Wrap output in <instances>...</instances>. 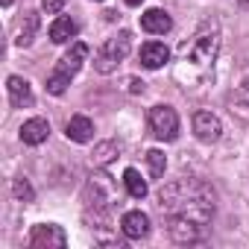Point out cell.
Returning <instances> with one entry per match:
<instances>
[{
    "mask_svg": "<svg viewBox=\"0 0 249 249\" xmlns=\"http://www.w3.org/2000/svg\"><path fill=\"white\" fill-rule=\"evenodd\" d=\"M159 208L176 243H196L214 217V191L199 179H176L159 191Z\"/></svg>",
    "mask_w": 249,
    "mask_h": 249,
    "instance_id": "6da1fadb",
    "label": "cell"
},
{
    "mask_svg": "<svg viewBox=\"0 0 249 249\" xmlns=\"http://www.w3.org/2000/svg\"><path fill=\"white\" fill-rule=\"evenodd\" d=\"M217 53H220V30H217V24H202L188 41L179 44V59L173 68L176 82L185 91L202 85L214 73Z\"/></svg>",
    "mask_w": 249,
    "mask_h": 249,
    "instance_id": "7a4b0ae2",
    "label": "cell"
},
{
    "mask_svg": "<svg viewBox=\"0 0 249 249\" xmlns=\"http://www.w3.org/2000/svg\"><path fill=\"white\" fill-rule=\"evenodd\" d=\"M129 50H132V33H126V30H120L117 36H111V38H106V44L97 50V56H94V68L100 71V73H111V71H117V65L129 56Z\"/></svg>",
    "mask_w": 249,
    "mask_h": 249,
    "instance_id": "3957f363",
    "label": "cell"
},
{
    "mask_svg": "<svg viewBox=\"0 0 249 249\" xmlns=\"http://www.w3.org/2000/svg\"><path fill=\"white\" fill-rule=\"evenodd\" d=\"M82 196H85V205H88V208H94V211H100V214H108V208L117 202V185L111 182L108 173L97 170V173H91V179H88Z\"/></svg>",
    "mask_w": 249,
    "mask_h": 249,
    "instance_id": "277c9868",
    "label": "cell"
},
{
    "mask_svg": "<svg viewBox=\"0 0 249 249\" xmlns=\"http://www.w3.org/2000/svg\"><path fill=\"white\" fill-rule=\"evenodd\" d=\"M150 129L159 141H176L179 135V114L170 106H153L150 108Z\"/></svg>",
    "mask_w": 249,
    "mask_h": 249,
    "instance_id": "5b68a950",
    "label": "cell"
},
{
    "mask_svg": "<svg viewBox=\"0 0 249 249\" xmlns=\"http://www.w3.org/2000/svg\"><path fill=\"white\" fill-rule=\"evenodd\" d=\"M68 243L62 226H53V223H41V226H33L30 231V246L33 249H62Z\"/></svg>",
    "mask_w": 249,
    "mask_h": 249,
    "instance_id": "8992f818",
    "label": "cell"
},
{
    "mask_svg": "<svg viewBox=\"0 0 249 249\" xmlns=\"http://www.w3.org/2000/svg\"><path fill=\"white\" fill-rule=\"evenodd\" d=\"M194 135H196L199 141H205V144L220 141V135H223L220 117L211 114V111H196V114H194Z\"/></svg>",
    "mask_w": 249,
    "mask_h": 249,
    "instance_id": "52a82bcc",
    "label": "cell"
},
{
    "mask_svg": "<svg viewBox=\"0 0 249 249\" xmlns=\"http://www.w3.org/2000/svg\"><path fill=\"white\" fill-rule=\"evenodd\" d=\"M120 229L129 240H141V237L150 234V217L144 211H126L123 220H120Z\"/></svg>",
    "mask_w": 249,
    "mask_h": 249,
    "instance_id": "ba28073f",
    "label": "cell"
},
{
    "mask_svg": "<svg viewBox=\"0 0 249 249\" xmlns=\"http://www.w3.org/2000/svg\"><path fill=\"white\" fill-rule=\"evenodd\" d=\"M88 59V44H82V41H73L71 44V50L62 56V62L56 65V71L59 73H65V76H73L79 68H82V62Z\"/></svg>",
    "mask_w": 249,
    "mask_h": 249,
    "instance_id": "9c48e42d",
    "label": "cell"
},
{
    "mask_svg": "<svg viewBox=\"0 0 249 249\" xmlns=\"http://www.w3.org/2000/svg\"><path fill=\"white\" fill-rule=\"evenodd\" d=\"M47 135H50V123H47L44 117H30L24 126H21V141H24V144H30V147L44 144V141H47Z\"/></svg>",
    "mask_w": 249,
    "mask_h": 249,
    "instance_id": "30bf717a",
    "label": "cell"
},
{
    "mask_svg": "<svg viewBox=\"0 0 249 249\" xmlns=\"http://www.w3.org/2000/svg\"><path fill=\"white\" fill-rule=\"evenodd\" d=\"M170 27H173V21L164 9H147L141 15V30L150 36H164V33H170Z\"/></svg>",
    "mask_w": 249,
    "mask_h": 249,
    "instance_id": "8fae6325",
    "label": "cell"
},
{
    "mask_svg": "<svg viewBox=\"0 0 249 249\" xmlns=\"http://www.w3.org/2000/svg\"><path fill=\"white\" fill-rule=\"evenodd\" d=\"M65 132H68L71 141H76V144H88V141L94 138V120L85 117V114H73V117L68 120Z\"/></svg>",
    "mask_w": 249,
    "mask_h": 249,
    "instance_id": "7c38bea8",
    "label": "cell"
},
{
    "mask_svg": "<svg viewBox=\"0 0 249 249\" xmlns=\"http://www.w3.org/2000/svg\"><path fill=\"white\" fill-rule=\"evenodd\" d=\"M138 59H141V65H144V68H150V71H159V68H161V65L170 59V50H167L161 41H147V44L141 47Z\"/></svg>",
    "mask_w": 249,
    "mask_h": 249,
    "instance_id": "4fadbf2b",
    "label": "cell"
},
{
    "mask_svg": "<svg viewBox=\"0 0 249 249\" xmlns=\"http://www.w3.org/2000/svg\"><path fill=\"white\" fill-rule=\"evenodd\" d=\"M6 91H9V100L15 108H24V106H33V88L27 79L21 76H9L6 79Z\"/></svg>",
    "mask_w": 249,
    "mask_h": 249,
    "instance_id": "5bb4252c",
    "label": "cell"
},
{
    "mask_svg": "<svg viewBox=\"0 0 249 249\" xmlns=\"http://www.w3.org/2000/svg\"><path fill=\"white\" fill-rule=\"evenodd\" d=\"M76 33H79V24L73 18H56L50 24V41L53 44H68L71 38H76Z\"/></svg>",
    "mask_w": 249,
    "mask_h": 249,
    "instance_id": "9a60e30c",
    "label": "cell"
},
{
    "mask_svg": "<svg viewBox=\"0 0 249 249\" xmlns=\"http://www.w3.org/2000/svg\"><path fill=\"white\" fill-rule=\"evenodd\" d=\"M38 33V12H24V21H21V30H18V38L15 44L18 47H30L33 38Z\"/></svg>",
    "mask_w": 249,
    "mask_h": 249,
    "instance_id": "2e32d148",
    "label": "cell"
},
{
    "mask_svg": "<svg viewBox=\"0 0 249 249\" xmlns=\"http://www.w3.org/2000/svg\"><path fill=\"white\" fill-rule=\"evenodd\" d=\"M123 185H126L129 196H135V199H144V196H147V191H150V188H147V182L141 179V173H138V170H132V167L123 173Z\"/></svg>",
    "mask_w": 249,
    "mask_h": 249,
    "instance_id": "e0dca14e",
    "label": "cell"
},
{
    "mask_svg": "<svg viewBox=\"0 0 249 249\" xmlns=\"http://www.w3.org/2000/svg\"><path fill=\"white\" fill-rule=\"evenodd\" d=\"M147 164H150V176H153V179H159V176H164L167 159H164V153H161V150H150V153H147Z\"/></svg>",
    "mask_w": 249,
    "mask_h": 249,
    "instance_id": "ac0fdd59",
    "label": "cell"
},
{
    "mask_svg": "<svg viewBox=\"0 0 249 249\" xmlns=\"http://www.w3.org/2000/svg\"><path fill=\"white\" fill-rule=\"evenodd\" d=\"M68 85H71V76H65V73H59V71L53 68V73L47 76V91L59 97V94H65V88H68Z\"/></svg>",
    "mask_w": 249,
    "mask_h": 249,
    "instance_id": "d6986e66",
    "label": "cell"
},
{
    "mask_svg": "<svg viewBox=\"0 0 249 249\" xmlns=\"http://www.w3.org/2000/svg\"><path fill=\"white\" fill-rule=\"evenodd\" d=\"M12 194H15L18 202H33L36 199V191H33V185L27 179H15L12 182Z\"/></svg>",
    "mask_w": 249,
    "mask_h": 249,
    "instance_id": "ffe728a7",
    "label": "cell"
},
{
    "mask_svg": "<svg viewBox=\"0 0 249 249\" xmlns=\"http://www.w3.org/2000/svg\"><path fill=\"white\" fill-rule=\"evenodd\" d=\"M111 153H117V147H114L111 141H108V144H100V147H97V153H94V161H97V164H106L108 159H114Z\"/></svg>",
    "mask_w": 249,
    "mask_h": 249,
    "instance_id": "44dd1931",
    "label": "cell"
},
{
    "mask_svg": "<svg viewBox=\"0 0 249 249\" xmlns=\"http://www.w3.org/2000/svg\"><path fill=\"white\" fill-rule=\"evenodd\" d=\"M234 97H237V103H240V106H246V108H249V76L237 85V94H234Z\"/></svg>",
    "mask_w": 249,
    "mask_h": 249,
    "instance_id": "7402d4cb",
    "label": "cell"
},
{
    "mask_svg": "<svg viewBox=\"0 0 249 249\" xmlns=\"http://www.w3.org/2000/svg\"><path fill=\"white\" fill-rule=\"evenodd\" d=\"M41 9H44L47 15H56V12L65 9V0H41Z\"/></svg>",
    "mask_w": 249,
    "mask_h": 249,
    "instance_id": "603a6c76",
    "label": "cell"
},
{
    "mask_svg": "<svg viewBox=\"0 0 249 249\" xmlns=\"http://www.w3.org/2000/svg\"><path fill=\"white\" fill-rule=\"evenodd\" d=\"M129 91H135V94L141 91V94H144V82H138V79H129Z\"/></svg>",
    "mask_w": 249,
    "mask_h": 249,
    "instance_id": "cb8c5ba5",
    "label": "cell"
},
{
    "mask_svg": "<svg viewBox=\"0 0 249 249\" xmlns=\"http://www.w3.org/2000/svg\"><path fill=\"white\" fill-rule=\"evenodd\" d=\"M123 3H126V6H141L144 0H123Z\"/></svg>",
    "mask_w": 249,
    "mask_h": 249,
    "instance_id": "d4e9b609",
    "label": "cell"
},
{
    "mask_svg": "<svg viewBox=\"0 0 249 249\" xmlns=\"http://www.w3.org/2000/svg\"><path fill=\"white\" fill-rule=\"evenodd\" d=\"M0 3H3V6H9V3H12V0H0Z\"/></svg>",
    "mask_w": 249,
    "mask_h": 249,
    "instance_id": "484cf974",
    "label": "cell"
}]
</instances>
